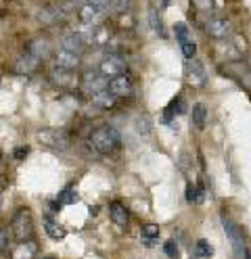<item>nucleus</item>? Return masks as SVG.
<instances>
[{
    "label": "nucleus",
    "instance_id": "obj_1",
    "mask_svg": "<svg viewBox=\"0 0 251 259\" xmlns=\"http://www.w3.org/2000/svg\"><path fill=\"white\" fill-rule=\"evenodd\" d=\"M90 144H92V149L96 153L111 155V153H115L117 149H120L122 136L113 125H100L90 134Z\"/></svg>",
    "mask_w": 251,
    "mask_h": 259
},
{
    "label": "nucleus",
    "instance_id": "obj_2",
    "mask_svg": "<svg viewBox=\"0 0 251 259\" xmlns=\"http://www.w3.org/2000/svg\"><path fill=\"white\" fill-rule=\"evenodd\" d=\"M13 234L17 240H29L33 234V222H31V213L27 209H19L13 218Z\"/></svg>",
    "mask_w": 251,
    "mask_h": 259
},
{
    "label": "nucleus",
    "instance_id": "obj_3",
    "mask_svg": "<svg viewBox=\"0 0 251 259\" xmlns=\"http://www.w3.org/2000/svg\"><path fill=\"white\" fill-rule=\"evenodd\" d=\"M107 86H109V79L100 71H94V69L84 71V75H82V90L86 92L88 96H94L98 92L107 90Z\"/></svg>",
    "mask_w": 251,
    "mask_h": 259
},
{
    "label": "nucleus",
    "instance_id": "obj_4",
    "mask_svg": "<svg viewBox=\"0 0 251 259\" xmlns=\"http://www.w3.org/2000/svg\"><path fill=\"white\" fill-rule=\"evenodd\" d=\"M38 140L44 144V147H50L55 151H65L69 147V140L67 136L61 132V130H53V127H46V130H40L38 132Z\"/></svg>",
    "mask_w": 251,
    "mask_h": 259
},
{
    "label": "nucleus",
    "instance_id": "obj_5",
    "mask_svg": "<svg viewBox=\"0 0 251 259\" xmlns=\"http://www.w3.org/2000/svg\"><path fill=\"white\" fill-rule=\"evenodd\" d=\"M222 228H224V232H226V236L230 240L234 253H237V257H243L245 245H243V232H241V228L230 218H226V215H222Z\"/></svg>",
    "mask_w": 251,
    "mask_h": 259
},
{
    "label": "nucleus",
    "instance_id": "obj_6",
    "mask_svg": "<svg viewBox=\"0 0 251 259\" xmlns=\"http://www.w3.org/2000/svg\"><path fill=\"white\" fill-rule=\"evenodd\" d=\"M107 90L115 96V99H124V96H130V94L134 92V84H132L130 75L122 73V75H115V77L109 79Z\"/></svg>",
    "mask_w": 251,
    "mask_h": 259
},
{
    "label": "nucleus",
    "instance_id": "obj_7",
    "mask_svg": "<svg viewBox=\"0 0 251 259\" xmlns=\"http://www.w3.org/2000/svg\"><path fill=\"white\" fill-rule=\"evenodd\" d=\"M98 71L103 73L107 79H111V77H115V75H122V73H126V61H124V57H120V55H109L103 63H100Z\"/></svg>",
    "mask_w": 251,
    "mask_h": 259
},
{
    "label": "nucleus",
    "instance_id": "obj_8",
    "mask_svg": "<svg viewBox=\"0 0 251 259\" xmlns=\"http://www.w3.org/2000/svg\"><path fill=\"white\" fill-rule=\"evenodd\" d=\"M230 29H232V25H230V21L224 19V17H211V19H207V23H205L207 36H211L213 40H224V38H228Z\"/></svg>",
    "mask_w": 251,
    "mask_h": 259
},
{
    "label": "nucleus",
    "instance_id": "obj_9",
    "mask_svg": "<svg viewBox=\"0 0 251 259\" xmlns=\"http://www.w3.org/2000/svg\"><path fill=\"white\" fill-rule=\"evenodd\" d=\"M27 53L42 61V59H46L50 53H53V44H50V40L46 36H36V38H31L27 42Z\"/></svg>",
    "mask_w": 251,
    "mask_h": 259
},
{
    "label": "nucleus",
    "instance_id": "obj_10",
    "mask_svg": "<svg viewBox=\"0 0 251 259\" xmlns=\"http://www.w3.org/2000/svg\"><path fill=\"white\" fill-rule=\"evenodd\" d=\"M78 15H80V21H82L84 25L94 27V25H98L100 21H103L105 11H103V9H98V7H92V5H88V3H86V5H82V7H80Z\"/></svg>",
    "mask_w": 251,
    "mask_h": 259
},
{
    "label": "nucleus",
    "instance_id": "obj_11",
    "mask_svg": "<svg viewBox=\"0 0 251 259\" xmlns=\"http://www.w3.org/2000/svg\"><path fill=\"white\" fill-rule=\"evenodd\" d=\"M36 17L42 25H57L59 21H63L67 17V13L59 5H53V7H44L42 11H38Z\"/></svg>",
    "mask_w": 251,
    "mask_h": 259
},
{
    "label": "nucleus",
    "instance_id": "obj_12",
    "mask_svg": "<svg viewBox=\"0 0 251 259\" xmlns=\"http://www.w3.org/2000/svg\"><path fill=\"white\" fill-rule=\"evenodd\" d=\"M78 65H80V55L78 53L65 51V48H61L59 53H55V67L65 69V71H74V69H78Z\"/></svg>",
    "mask_w": 251,
    "mask_h": 259
},
{
    "label": "nucleus",
    "instance_id": "obj_13",
    "mask_svg": "<svg viewBox=\"0 0 251 259\" xmlns=\"http://www.w3.org/2000/svg\"><path fill=\"white\" fill-rule=\"evenodd\" d=\"M38 67H40V59H36V57L29 55V53L21 55L19 59H17V63H15V71L21 73V75H29V73L36 71Z\"/></svg>",
    "mask_w": 251,
    "mask_h": 259
},
{
    "label": "nucleus",
    "instance_id": "obj_14",
    "mask_svg": "<svg viewBox=\"0 0 251 259\" xmlns=\"http://www.w3.org/2000/svg\"><path fill=\"white\" fill-rule=\"evenodd\" d=\"M61 48H65V51H71V53H82L84 48H86V42H84L76 31H71V34H65L61 38Z\"/></svg>",
    "mask_w": 251,
    "mask_h": 259
},
{
    "label": "nucleus",
    "instance_id": "obj_15",
    "mask_svg": "<svg viewBox=\"0 0 251 259\" xmlns=\"http://www.w3.org/2000/svg\"><path fill=\"white\" fill-rule=\"evenodd\" d=\"M90 103L96 107V109H103V111H109V109H113L115 107V103H117V99L109 92V90H103V92H98V94H94V96H90Z\"/></svg>",
    "mask_w": 251,
    "mask_h": 259
},
{
    "label": "nucleus",
    "instance_id": "obj_16",
    "mask_svg": "<svg viewBox=\"0 0 251 259\" xmlns=\"http://www.w3.org/2000/svg\"><path fill=\"white\" fill-rule=\"evenodd\" d=\"M38 253V247L36 242L31 240H21V245L13 251V259H33Z\"/></svg>",
    "mask_w": 251,
    "mask_h": 259
},
{
    "label": "nucleus",
    "instance_id": "obj_17",
    "mask_svg": "<svg viewBox=\"0 0 251 259\" xmlns=\"http://www.w3.org/2000/svg\"><path fill=\"white\" fill-rule=\"evenodd\" d=\"M189 82L193 86H203L205 84V71H203V65L193 61L191 67H189Z\"/></svg>",
    "mask_w": 251,
    "mask_h": 259
},
{
    "label": "nucleus",
    "instance_id": "obj_18",
    "mask_svg": "<svg viewBox=\"0 0 251 259\" xmlns=\"http://www.w3.org/2000/svg\"><path fill=\"white\" fill-rule=\"evenodd\" d=\"M193 119V125L197 127V130H203L205 127V123H207V109H205V105L203 103H197L195 107H193V115H191Z\"/></svg>",
    "mask_w": 251,
    "mask_h": 259
},
{
    "label": "nucleus",
    "instance_id": "obj_19",
    "mask_svg": "<svg viewBox=\"0 0 251 259\" xmlns=\"http://www.w3.org/2000/svg\"><path fill=\"white\" fill-rule=\"evenodd\" d=\"M109 213H111V220L117 224V226H126L128 224V209L122 205V203H111L109 207Z\"/></svg>",
    "mask_w": 251,
    "mask_h": 259
},
{
    "label": "nucleus",
    "instance_id": "obj_20",
    "mask_svg": "<svg viewBox=\"0 0 251 259\" xmlns=\"http://www.w3.org/2000/svg\"><path fill=\"white\" fill-rule=\"evenodd\" d=\"M50 79H53V84H57V86H69L71 84V71L55 67L50 71Z\"/></svg>",
    "mask_w": 251,
    "mask_h": 259
},
{
    "label": "nucleus",
    "instance_id": "obj_21",
    "mask_svg": "<svg viewBox=\"0 0 251 259\" xmlns=\"http://www.w3.org/2000/svg\"><path fill=\"white\" fill-rule=\"evenodd\" d=\"M44 230H46V234H48L50 238H55V240H61V238L65 236V230L61 228V226H59L57 222L50 220V218H46V220H44Z\"/></svg>",
    "mask_w": 251,
    "mask_h": 259
},
{
    "label": "nucleus",
    "instance_id": "obj_22",
    "mask_svg": "<svg viewBox=\"0 0 251 259\" xmlns=\"http://www.w3.org/2000/svg\"><path fill=\"white\" fill-rule=\"evenodd\" d=\"M203 199H205L203 188L189 184V188H187V201H189V203H195V205H201V203H203Z\"/></svg>",
    "mask_w": 251,
    "mask_h": 259
},
{
    "label": "nucleus",
    "instance_id": "obj_23",
    "mask_svg": "<svg viewBox=\"0 0 251 259\" xmlns=\"http://www.w3.org/2000/svg\"><path fill=\"white\" fill-rule=\"evenodd\" d=\"M195 251H197L199 257H211L213 255V247L209 245V240H205V238H199L195 242Z\"/></svg>",
    "mask_w": 251,
    "mask_h": 259
},
{
    "label": "nucleus",
    "instance_id": "obj_24",
    "mask_svg": "<svg viewBox=\"0 0 251 259\" xmlns=\"http://www.w3.org/2000/svg\"><path fill=\"white\" fill-rule=\"evenodd\" d=\"M140 234H142V238H145L147 242H153L155 238H159V226H157V224H145Z\"/></svg>",
    "mask_w": 251,
    "mask_h": 259
},
{
    "label": "nucleus",
    "instance_id": "obj_25",
    "mask_svg": "<svg viewBox=\"0 0 251 259\" xmlns=\"http://www.w3.org/2000/svg\"><path fill=\"white\" fill-rule=\"evenodd\" d=\"M174 31H176V38H178V42L182 44V42H187V40H191L189 36V27L184 25V23H176V27H174Z\"/></svg>",
    "mask_w": 251,
    "mask_h": 259
},
{
    "label": "nucleus",
    "instance_id": "obj_26",
    "mask_svg": "<svg viewBox=\"0 0 251 259\" xmlns=\"http://www.w3.org/2000/svg\"><path fill=\"white\" fill-rule=\"evenodd\" d=\"M180 48H182V53H184V57H187V59H193V57H195V53H197V46H195V42H193V40L182 42V44H180Z\"/></svg>",
    "mask_w": 251,
    "mask_h": 259
},
{
    "label": "nucleus",
    "instance_id": "obj_27",
    "mask_svg": "<svg viewBox=\"0 0 251 259\" xmlns=\"http://www.w3.org/2000/svg\"><path fill=\"white\" fill-rule=\"evenodd\" d=\"M163 251H165V255L170 257V259H178V247H176V242H174V240H165Z\"/></svg>",
    "mask_w": 251,
    "mask_h": 259
},
{
    "label": "nucleus",
    "instance_id": "obj_28",
    "mask_svg": "<svg viewBox=\"0 0 251 259\" xmlns=\"http://www.w3.org/2000/svg\"><path fill=\"white\" fill-rule=\"evenodd\" d=\"M109 9H111V11H117V13L128 11V9H130V0H111Z\"/></svg>",
    "mask_w": 251,
    "mask_h": 259
},
{
    "label": "nucleus",
    "instance_id": "obj_29",
    "mask_svg": "<svg viewBox=\"0 0 251 259\" xmlns=\"http://www.w3.org/2000/svg\"><path fill=\"white\" fill-rule=\"evenodd\" d=\"M59 199L65 201V203H76V201H78V194H76L71 188H67V190H63V192L59 194Z\"/></svg>",
    "mask_w": 251,
    "mask_h": 259
},
{
    "label": "nucleus",
    "instance_id": "obj_30",
    "mask_svg": "<svg viewBox=\"0 0 251 259\" xmlns=\"http://www.w3.org/2000/svg\"><path fill=\"white\" fill-rule=\"evenodd\" d=\"M195 7L199 11H211L213 9V0H195Z\"/></svg>",
    "mask_w": 251,
    "mask_h": 259
},
{
    "label": "nucleus",
    "instance_id": "obj_31",
    "mask_svg": "<svg viewBox=\"0 0 251 259\" xmlns=\"http://www.w3.org/2000/svg\"><path fill=\"white\" fill-rule=\"evenodd\" d=\"M7 245H9V230L0 228V253L7 249Z\"/></svg>",
    "mask_w": 251,
    "mask_h": 259
},
{
    "label": "nucleus",
    "instance_id": "obj_32",
    "mask_svg": "<svg viewBox=\"0 0 251 259\" xmlns=\"http://www.w3.org/2000/svg\"><path fill=\"white\" fill-rule=\"evenodd\" d=\"M88 5H92V7H98V9H103V11H107L109 9V3L111 0H86Z\"/></svg>",
    "mask_w": 251,
    "mask_h": 259
},
{
    "label": "nucleus",
    "instance_id": "obj_33",
    "mask_svg": "<svg viewBox=\"0 0 251 259\" xmlns=\"http://www.w3.org/2000/svg\"><path fill=\"white\" fill-rule=\"evenodd\" d=\"M138 130H140V134H142V130H145V136H149L151 125H149V121H147L145 117H140V119H138Z\"/></svg>",
    "mask_w": 251,
    "mask_h": 259
},
{
    "label": "nucleus",
    "instance_id": "obj_34",
    "mask_svg": "<svg viewBox=\"0 0 251 259\" xmlns=\"http://www.w3.org/2000/svg\"><path fill=\"white\" fill-rule=\"evenodd\" d=\"M23 155H27V149H17V155H15V157H19V159H21Z\"/></svg>",
    "mask_w": 251,
    "mask_h": 259
},
{
    "label": "nucleus",
    "instance_id": "obj_35",
    "mask_svg": "<svg viewBox=\"0 0 251 259\" xmlns=\"http://www.w3.org/2000/svg\"><path fill=\"white\" fill-rule=\"evenodd\" d=\"M243 257H245V259H251V247H245V251H243Z\"/></svg>",
    "mask_w": 251,
    "mask_h": 259
},
{
    "label": "nucleus",
    "instance_id": "obj_36",
    "mask_svg": "<svg viewBox=\"0 0 251 259\" xmlns=\"http://www.w3.org/2000/svg\"><path fill=\"white\" fill-rule=\"evenodd\" d=\"M3 186H5V180H3V178H0V190H3Z\"/></svg>",
    "mask_w": 251,
    "mask_h": 259
},
{
    "label": "nucleus",
    "instance_id": "obj_37",
    "mask_svg": "<svg viewBox=\"0 0 251 259\" xmlns=\"http://www.w3.org/2000/svg\"><path fill=\"white\" fill-rule=\"evenodd\" d=\"M40 259H55V257H40Z\"/></svg>",
    "mask_w": 251,
    "mask_h": 259
}]
</instances>
